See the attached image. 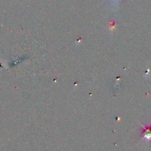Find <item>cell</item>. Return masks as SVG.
Listing matches in <instances>:
<instances>
[{
    "instance_id": "1",
    "label": "cell",
    "mask_w": 151,
    "mask_h": 151,
    "mask_svg": "<svg viewBox=\"0 0 151 151\" xmlns=\"http://www.w3.org/2000/svg\"><path fill=\"white\" fill-rule=\"evenodd\" d=\"M143 127V139H146L147 140H151V126H148L147 127H145V126H142Z\"/></svg>"
},
{
    "instance_id": "2",
    "label": "cell",
    "mask_w": 151,
    "mask_h": 151,
    "mask_svg": "<svg viewBox=\"0 0 151 151\" xmlns=\"http://www.w3.org/2000/svg\"><path fill=\"white\" fill-rule=\"evenodd\" d=\"M112 1H114V2H117L119 0H111Z\"/></svg>"
}]
</instances>
